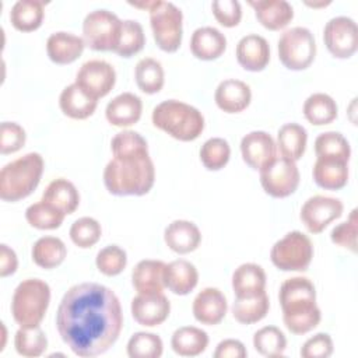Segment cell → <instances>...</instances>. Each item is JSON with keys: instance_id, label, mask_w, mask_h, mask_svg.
<instances>
[{"instance_id": "1", "label": "cell", "mask_w": 358, "mask_h": 358, "mask_svg": "<svg viewBox=\"0 0 358 358\" xmlns=\"http://www.w3.org/2000/svg\"><path fill=\"white\" fill-rule=\"evenodd\" d=\"M56 327L76 355H101L116 343L123 327L119 298L102 284H76L59 303Z\"/></svg>"}, {"instance_id": "2", "label": "cell", "mask_w": 358, "mask_h": 358, "mask_svg": "<svg viewBox=\"0 0 358 358\" xmlns=\"http://www.w3.org/2000/svg\"><path fill=\"white\" fill-rule=\"evenodd\" d=\"M282 310V322L294 334H305L313 330L322 319L316 305V289L306 277L287 278L278 292Z\"/></svg>"}, {"instance_id": "3", "label": "cell", "mask_w": 358, "mask_h": 358, "mask_svg": "<svg viewBox=\"0 0 358 358\" xmlns=\"http://www.w3.org/2000/svg\"><path fill=\"white\" fill-rule=\"evenodd\" d=\"M155 168L150 154L113 157L103 169V183L115 196H143L154 186Z\"/></svg>"}, {"instance_id": "4", "label": "cell", "mask_w": 358, "mask_h": 358, "mask_svg": "<svg viewBox=\"0 0 358 358\" xmlns=\"http://www.w3.org/2000/svg\"><path fill=\"white\" fill-rule=\"evenodd\" d=\"M152 124L179 141H193L204 130L201 112L182 101L168 99L158 103L151 116Z\"/></svg>"}, {"instance_id": "5", "label": "cell", "mask_w": 358, "mask_h": 358, "mask_svg": "<svg viewBox=\"0 0 358 358\" xmlns=\"http://www.w3.org/2000/svg\"><path fill=\"white\" fill-rule=\"evenodd\" d=\"M45 162L41 154L28 152L1 168L0 197L4 201H18L28 197L39 185Z\"/></svg>"}, {"instance_id": "6", "label": "cell", "mask_w": 358, "mask_h": 358, "mask_svg": "<svg viewBox=\"0 0 358 358\" xmlns=\"http://www.w3.org/2000/svg\"><path fill=\"white\" fill-rule=\"evenodd\" d=\"M50 302V287L39 278L22 280L11 299V315L20 327H35L43 320Z\"/></svg>"}, {"instance_id": "7", "label": "cell", "mask_w": 358, "mask_h": 358, "mask_svg": "<svg viewBox=\"0 0 358 358\" xmlns=\"http://www.w3.org/2000/svg\"><path fill=\"white\" fill-rule=\"evenodd\" d=\"M150 13V25L158 48L173 53L182 43L183 14L179 7L171 1L157 0Z\"/></svg>"}, {"instance_id": "8", "label": "cell", "mask_w": 358, "mask_h": 358, "mask_svg": "<svg viewBox=\"0 0 358 358\" xmlns=\"http://www.w3.org/2000/svg\"><path fill=\"white\" fill-rule=\"evenodd\" d=\"M313 257V245L308 235L291 231L278 239L271 250V263L282 271H305Z\"/></svg>"}, {"instance_id": "9", "label": "cell", "mask_w": 358, "mask_h": 358, "mask_svg": "<svg viewBox=\"0 0 358 358\" xmlns=\"http://www.w3.org/2000/svg\"><path fill=\"white\" fill-rule=\"evenodd\" d=\"M278 59L289 70L308 69L315 60L316 42L313 34L305 27L284 31L278 39Z\"/></svg>"}, {"instance_id": "10", "label": "cell", "mask_w": 358, "mask_h": 358, "mask_svg": "<svg viewBox=\"0 0 358 358\" xmlns=\"http://www.w3.org/2000/svg\"><path fill=\"white\" fill-rule=\"evenodd\" d=\"M122 20L109 10H94L84 18L83 39L92 50H112L117 48Z\"/></svg>"}, {"instance_id": "11", "label": "cell", "mask_w": 358, "mask_h": 358, "mask_svg": "<svg viewBox=\"0 0 358 358\" xmlns=\"http://www.w3.org/2000/svg\"><path fill=\"white\" fill-rule=\"evenodd\" d=\"M259 172L263 190L275 199L291 196L296 190L301 179L295 161L284 157H275Z\"/></svg>"}, {"instance_id": "12", "label": "cell", "mask_w": 358, "mask_h": 358, "mask_svg": "<svg viewBox=\"0 0 358 358\" xmlns=\"http://www.w3.org/2000/svg\"><path fill=\"white\" fill-rule=\"evenodd\" d=\"M323 41L331 56L337 59L351 57L358 48V29L355 21L345 15L329 20L323 29Z\"/></svg>"}, {"instance_id": "13", "label": "cell", "mask_w": 358, "mask_h": 358, "mask_svg": "<svg viewBox=\"0 0 358 358\" xmlns=\"http://www.w3.org/2000/svg\"><path fill=\"white\" fill-rule=\"evenodd\" d=\"M74 83L88 95L99 99L108 95L115 87L116 71L113 66L105 60H88L78 69Z\"/></svg>"}, {"instance_id": "14", "label": "cell", "mask_w": 358, "mask_h": 358, "mask_svg": "<svg viewBox=\"0 0 358 358\" xmlns=\"http://www.w3.org/2000/svg\"><path fill=\"white\" fill-rule=\"evenodd\" d=\"M344 206L340 199L316 194L301 208V221L310 234H320L331 221L341 217Z\"/></svg>"}, {"instance_id": "15", "label": "cell", "mask_w": 358, "mask_h": 358, "mask_svg": "<svg viewBox=\"0 0 358 358\" xmlns=\"http://www.w3.org/2000/svg\"><path fill=\"white\" fill-rule=\"evenodd\" d=\"M133 319L145 327H154L164 323L171 312V302L162 292L138 294L131 299Z\"/></svg>"}, {"instance_id": "16", "label": "cell", "mask_w": 358, "mask_h": 358, "mask_svg": "<svg viewBox=\"0 0 358 358\" xmlns=\"http://www.w3.org/2000/svg\"><path fill=\"white\" fill-rule=\"evenodd\" d=\"M241 154L246 165L260 171L277 157V145L268 133L255 130L242 137Z\"/></svg>"}, {"instance_id": "17", "label": "cell", "mask_w": 358, "mask_h": 358, "mask_svg": "<svg viewBox=\"0 0 358 358\" xmlns=\"http://www.w3.org/2000/svg\"><path fill=\"white\" fill-rule=\"evenodd\" d=\"M194 319L206 326L218 324L227 315L228 303L225 295L213 287H207L201 289L192 305Z\"/></svg>"}, {"instance_id": "18", "label": "cell", "mask_w": 358, "mask_h": 358, "mask_svg": "<svg viewBox=\"0 0 358 358\" xmlns=\"http://www.w3.org/2000/svg\"><path fill=\"white\" fill-rule=\"evenodd\" d=\"M235 53L238 63L248 71H262L270 62L268 42L257 34L242 36Z\"/></svg>"}, {"instance_id": "19", "label": "cell", "mask_w": 358, "mask_h": 358, "mask_svg": "<svg viewBox=\"0 0 358 358\" xmlns=\"http://www.w3.org/2000/svg\"><path fill=\"white\" fill-rule=\"evenodd\" d=\"M312 176L319 187L338 190L348 182V161L337 157H317Z\"/></svg>"}, {"instance_id": "20", "label": "cell", "mask_w": 358, "mask_h": 358, "mask_svg": "<svg viewBox=\"0 0 358 358\" xmlns=\"http://www.w3.org/2000/svg\"><path fill=\"white\" fill-rule=\"evenodd\" d=\"M214 101L225 113H239L249 106L252 101V91L246 83L228 78L218 84L214 94Z\"/></svg>"}, {"instance_id": "21", "label": "cell", "mask_w": 358, "mask_h": 358, "mask_svg": "<svg viewBox=\"0 0 358 358\" xmlns=\"http://www.w3.org/2000/svg\"><path fill=\"white\" fill-rule=\"evenodd\" d=\"M257 21L270 31L285 28L294 18V8L285 0H249Z\"/></svg>"}, {"instance_id": "22", "label": "cell", "mask_w": 358, "mask_h": 358, "mask_svg": "<svg viewBox=\"0 0 358 358\" xmlns=\"http://www.w3.org/2000/svg\"><path fill=\"white\" fill-rule=\"evenodd\" d=\"M143 102L133 92H123L108 102L105 109L106 120L117 127H127L137 123L141 117Z\"/></svg>"}, {"instance_id": "23", "label": "cell", "mask_w": 358, "mask_h": 358, "mask_svg": "<svg viewBox=\"0 0 358 358\" xmlns=\"http://www.w3.org/2000/svg\"><path fill=\"white\" fill-rule=\"evenodd\" d=\"M166 246L179 255L196 250L201 242V234L196 224L187 220H175L164 231Z\"/></svg>"}, {"instance_id": "24", "label": "cell", "mask_w": 358, "mask_h": 358, "mask_svg": "<svg viewBox=\"0 0 358 358\" xmlns=\"http://www.w3.org/2000/svg\"><path fill=\"white\" fill-rule=\"evenodd\" d=\"M85 48L81 36L59 31L52 34L46 41V53L56 64H70L77 60Z\"/></svg>"}, {"instance_id": "25", "label": "cell", "mask_w": 358, "mask_h": 358, "mask_svg": "<svg viewBox=\"0 0 358 358\" xmlns=\"http://www.w3.org/2000/svg\"><path fill=\"white\" fill-rule=\"evenodd\" d=\"M227 49L225 35L214 27H200L190 38V52L200 60L218 59Z\"/></svg>"}, {"instance_id": "26", "label": "cell", "mask_w": 358, "mask_h": 358, "mask_svg": "<svg viewBox=\"0 0 358 358\" xmlns=\"http://www.w3.org/2000/svg\"><path fill=\"white\" fill-rule=\"evenodd\" d=\"M165 288L175 295H187L199 282V273L193 263L178 259L165 264L164 273Z\"/></svg>"}, {"instance_id": "27", "label": "cell", "mask_w": 358, "mask_h": 358, "mask_svg": "<svg viewBox=\"0 0 358 358\" xmlns=\"http://www.w3.org/2000/svg\"><path fill=\"white\" fill-rule=\"evenodd\" d=\"M165 263L161 260L145 259L138 262L131 271V284L138 294L162 292Z\"/></svg>"}, {"instance_id": "28", "label": "cell", "mask_w": 358, "mask_h": 358, "mask_svg": "<svg viewBox=\"0 0 358 358\" xmlns=\"http://www.w3.org/2000/svg\"><path fill=\"white\" fill-rule=\"evenodd\" d=\"M96 105H98V99L88 95L76 83L67 85L59 96V106L62 112L66 116L77 120L90 117L95 112Z\"/></svg>"}, {"instance_id": "29", "label": "cell", "mask_w": 358, "mask_h": 358, "mask_svg": "<svg viewBox=\"0 0 358 358\" xmlns=\"http://www.w3.org/2000/svg\"><path fill=\"white\" fill-rule=\"evenodd\" d=\"M235 296H250L266 289V273L256 263H243L232 274Z\"/></svg>"}, {"instance_id": "30", "label": "cell", "mask_w": 358, "mask_h": 358, "mask_svg": "<svg viewBox=\"0 0 358 358\" xmlns=\"http://www.w3.org/2000/svg\"><path fill=\"white\" fill-rule=\"evenodd\" d=\"M308 133L306 129L298 123H285L277 133V150L280 155L292 161L301 159L306 150Z\"/></svg>"}, {"instance_id": "31", "label": "cell", "mask_w": 358, "mask_h": 358, "mask_svg": "<svg viewBox=\"0 0 358 358\" xmlns=\"http://www.w3.org/2000/svg\"><path fill=\"white\" fill-rule=\"evenodd\" d=\"M42 200L50 203L66 215L73 214L80 204V194L77 187L64 178L52 180L42 194Z\"/></svg>"}, {"instance_id": "32", "label": "cell", "mask_w": 358, "mask_h": 358, "mask_svg": "<svg viewBox=\"0 0 358 358\" xmlns=\"http://www.w3.org/2000/svg\"><path fill=\"white\" fill-rule=\"evenodd\" d=\"M208 336L204 330L194 326H183L173 331L171 337L172 350L180 357H196L206 351Z\"/></svg>"}, {"instance_id": "33", "label": "cell", "mask_w": 358, "mask_h": 358, "mask_svg": "<svg viewBox=\"0 0 358 358\" xmlns=\"http://www.w3.org/2000/svg\"><path fill=\"white\" fill-rule=\"evenodd\" d=\"M270 301L266 291L250 296H235L232 303V316L242 324H253L266 317Z\"/></svg>"}, {"instance_id": "34", "label": "cell", "mask_w": 358, "mask_h": 358, "mask_svg": "<svg viewBox=\"0 0 358 358\" xmlns=\"http://www.w3.org/2000/svg\"><path fill=\"white\" fill-rule=\"evenodd\" d=\"M43 1L41 0H18L10 11V21L13 27L21 32H31L38 29L43 21Z\"/></svg>"}, {"instance_id": "35", "label": "cell", "mask_w": 358, "mask_h": 358, "mask_svg": "<svg viewBox=\"0 0 358 358\" xmlns=\"http://www.w3.org/2000/svg\"><path fill=\"white\" fill-rule=\"evenodd\" d=\"M32 260L41 268H55L60 266L67 255L64 242L56 236H42L32 246Z\"/></svg>"}, {"instance_id": "36", "label": "cell", "mask_w": 358, "mask_h": 358, "mask_svg": "<svg viewBox=\"0 0 358 358\" xmlns=\"http://www.w3.org/2000/svg\"><path fill=\"white\" fill-rule=\"evenodd\" d=\"M337 103L336 101L323 92L312 94L303 102V116L306 120L315 126H323L331 123L337 117Z\"/></svg>"}, {"instance_id": "37", "label": "cell", "mask_w": 358, "mask_h": 358, "mask_svg": "<svg viewBox=\"0 0 358 358\" xmlns=\"http://www.w3.org/2000/svg\"><path fill=\"white\" fill-rule=\"evenodd\" d=\"M134 78L144 94H157L162 90L165 81L162 64L152 57H144L136 64Z\"/></svg>"}, {"instance_id": "38", "label": "cell", "mask_w": 358, "mask_h": 358, "mask_svg": "<svg viewBox=\"0 0 358 358\" xmlns=\"http://www.w3.org/2000/svg\"><path fill=\"white\" fill-rule=\"evenodd\" d=\"M253 347L263 357H282L287 348V338L278 327L264 326L255 333Z\"/></svg>"}, {"instance_id": "39", "label": "cell", "mask_w": 358, "mask_h": 358, "mask_svg": "<svg viewBox=\"0 0 358 358\" xmlns=\"http://www.w3.org/2000/svg\"><path fill=\"white\" fill-rule=\"evenodd\" d=\"M64 213L43 200L31 204L25 210L28 224L36 229H56L63 224Z\"/></svg>"}, {"instance_id": "40", "label": "cell", "mask_w": 358, "mask_h": 358, "mask_svg": "<svg viewBox=\"0 0 358 358\" xmlns=\"http://www.w3.org/2000/svg\"><path fill=\"white\" fill-rule=\"evenodd\" d=\"M14 347L22 357H39L48 348V338L39 326L20 327L14 336Z\"/></svg>"}, {"instance_id": "41", "label": "cell", "mask_w": 358, "mask_h": 358, "mask_svg": "<svg viewBox=\"0 0 358 358\" xmlns=\"http://www.w3.org/2000/svg\"><path fill=\"white\" fill-rule=\"evenodd\" d=\"M130 358H159L164 351V344L159 336L147 331L134 333L126 347Z\"/></svg>"}, {"instance_id": "42", "label": "cell", "mask_w": 358, "mask_h": 358, "mask_svg": "<svg viewBox=\"0 0 358 358\" xmlns=\"http://www.w3.org/2000/svg\"><path fill=\"white\" fill-rule=\"evenodd\" d=\"M145 45V36L143 27L136 20L122 21V32L115 53L122 57H131L138 53Z\"/></svg>"}, {"instance_id": "43", "label": "cell", "mask_w": 358, "mask_h": 358, "mask_svg": "<svg viewBox=\"0 0 358 358\" xmlns=\"http://www.w3.org/2000/svg\"><path fill=\"white\" fill-rule=\"evenodd\" d=\"M231 157V147L227 140L213 137L204 141L200 148V161L208 171L222 169Z\"/></svg>"}, {"instance_id": "44", "label": "cell", "mask_w": 358, "mask_h": 358, "mask_svg": "<svg viewBox=\"0 0 358 358\" xmlns=\"http://www.w3.org/2000/svg\"><path fill=\"white\" fill-rule=\"evenodd\" d=\"M316 157H337L350 161L351 147L347 138L338 131H326L315 140Z\"/></svg>"}, {"instance_id": "45", "label": "cell", "mask_w": 358, "mask_h": 358, "mask_svg": "<svg viewBox=\"0 0 358 358\" xmlns=\"http://www.w3.org/2000/svg\"><path fill=\"white\" fill-rule=\"evenodd\" d=\"M69 234L70 239L76 246L81 249H88L99 241L102 235V228L95 218L81 217L71 224Z\"/></svg>"}, {"instance_id": "46", "label": "cell", "mask_w": 358, "mask_h": 358, "mask_svg": "<svg viewBox=\"0 0 358 358\" xmlns=\"http://www.w3.org/2000/svg\"><path fill=\"white\" fill-rule=\"evenodd\" d=\"M95 264L102 274L113 277L124 270L127 264V255L120 246L109 245L96 253Z\"/></svg>"}, {"instance_id": "47", "label": "cell", "mask_w": 358, "mask_h": 358, "mask_svg": "<svg viewBox=\"0 0 358 358\" xmlns=\"http://www.w3.org/2000/svg\"><path fill=\"white\" fill-rule=\"evenodd\" d=\"M110 150L113 157L145 154L148 152V144L140 133L134 130H123L112 138Z\"/></svg>"}, {"instance_id": "48", "label": "cell", "mask_w": 358, "mask_h": 358, "mask_svg": "<svg viewBox=\"0 0 358 358\" xmlns=\"http://www.w3.org/2000/svg\"><path fill=\"white\" fill-rule=\"evenodd\" d=\"M357 227H358L357 210H352L347 221L336 225L331 229V234H330L331 242L355 253L357 252Z\"/></svg>"}, {"instance_id": "49", "label": "cell", "mask_w": 358, "mask_h": 358, "mask_svg": "<svg viewBox=\"0 0 358 358\" xmlns=\"http://www.w3.org/2000/svg\"><path fill=\"white\" fill-rule=\"evenodd\" d=\"M27 134L22 126L15 122H3L0 126V152L3 155L21 150L25 144Z\"/></svg>"}, {"instance_id": "50", "label": "cell", "mask_w": 358, "mask_h": 358, "mask_svg": "<svg viewBox=\"0 0 358 358\" xmlns=\"http://www.w3.org/2000/svg\"><path fill=\"white\" fill-rule=\"evenodd\" d=\"M215 20L227 28L236 27L242 18L241 3L236 0H215L211 4Z\"/></svg>"}, {"instance_id": "51", "label": "cell", "mask_w": 358, "mask_h": 358, "mask_svg": "<svg viewBox=\"0 0 358 358\" xmlns=\"http://www.w3.org/2000/svg\"><path fill=\"white\" fill-rule=\"evenodd\" d=\"M333 340L327 333H317L308 338L301 347L302 358H327L333 354Z\"/></svg>"}, {"instance_id": "52", "label": "cell", "mask_w": 358, "mask_h": 358, "mask_svg": "<svg viewBox=\"0 0 358 358\" xmlns=\"http://www.w3.org/2000/svg\"><path fill=\"white\" fill-rule=\"evenodd\" d=\"M248 351L242 341L235 338H225L218 343L214 357L215 358H245Z\"/></svg>"}, {"instance_id": "53", "label": "cell", "mask_w": 358, "mask_h": 358, "mask_svg": "<svg viewBox=\"0 0 358 358\" xmlns=\"http://www.w3.org/2000/svg\"><path fill=\"white\" fill-rule=\"evenodd\" d=\"M18 259L15 252L6 243L0 245V275L7 277L17 271Z\"/></svg>"}, {"instance_id": "54", "label": "cell", "mask_w": 358, "mask_h": 358, "mask_svg": "<svg viewBox=\"0 0 358 358\" xmlns=\"http://www.w3.org/2000/svg\"><path fill=\"white\" fill-rule=\"evenodd\" d=\"M155 1H157V0H141V1H129V4H130V6H134V7H137V8H143V10L150 11V10L154 7Z\"/></svg>"}, {"instance_id": "55", "label": "cell", "mask_w": 358, "mask_h": 358, "mask_svg": "<svg viewBox=\"0 0 358 358\" xmlns=\"http://www.w3.org/2000/svg\"><path fill=\"white\" fill-rule=\"evenodd\" d=\"M306 4H308V6H312V7H320V6H327V4H330V1H326V3H324V1H322V3H308V1H306Z\"/></svg>"}]
</instances>
